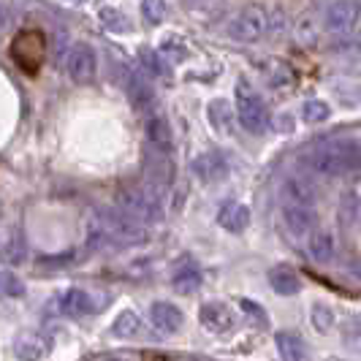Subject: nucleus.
I'll return each mask as SVG.
<instances>
[{
  "mask_svg": "<svg viewBox=\"0 0 361 361\" xmlns=\"http://www.w3.org/2000/svg\"><path fill=\"white\" fill-rule=\"evenodd\" d=\"M310 169L324 177H345L359 169V145L356 142H329L315 147L307 155Z\"/></svg>",
  "mask_w": 361,
  "mask_h": 361,
  "instance_id": "nucleus-1",
  "label": "nucleus"
},
{
  "mask_svg": "<svg viewBox=\"0 0 361 361\" xmlns=\"http://www.w3.org/2000/svg\"><path fill=\"white\" fill-rule=\"evenodd\" d=\"M236 117L245 130L250 133H264L269 126V109L264 104V98L250 87V82H239L236 85Z\"/></svg>",
  "mask_w": 361,
  "mask_h": 361,
  "instance_id": "nucleus-2",
  "label": "nucleus"
},
{
  "mask_svg": "<svg viewBox=\"0 0 361 361\" xmlns=\"http://www.w3.org/2000/svg\"><path fill=\"white\" fill-rule=\"evenodd\" d=\"M269 30V17L261 6H245L228 25V36L239 44H255Z\"/></svg>",
  "mask_w": 361,
  "mask_h": 361,
  "instance_id": "nucleus-3",
  "label": "nucleus"
},
{
  "mask_svg": "<svg viewBox=\"0 0 361 361\" xmlns=\"http://www.w3.org/2000/svg\"><path fill=\"white\" fill-rule=\"evenodd\" d=\"M361 8L356 0H337L326 8V30L334 36H353L359 30Z\"/></svg>",
  "mask_w": 361,
  "mask_h": 361,
  "instance_id": "nucleus-4",
  "label": "nucleus"
},
{
  "mask_svg": "<svg viewBox=\"0 0 361 361\" xmlns=\"http://www.w3.org/2000/svg\"><path fill=\"white\" fill-rule=\"evenodd\" d=\"M120 209L136 223H149L158 217V199L145 188H130L120 196Z\"/></svg>",
  "mask_w": 361,
  "mask_h": 361,
  "instance_id": "nucleus-5",
  "label": "nucleus"
},
{
  "mask_svg": "<svg viewBox=\"0 0 361 361\" xmlns=\"http://www.w3.org/2000/svg\"><path fill=\"white\" fill-rule=\"evenodd\" d=\"M66 71L71 76L76 85H87L95 79L98 71V63H95V52H92L87 44H76L68 57H66Z\"/></svg>",
  "mask_w": 361,
  "mask_h": 361,
  "instance_id": "nucleus-6",
  "label": "nucleus"
},
{
  "mask_svg": "<svg viewBox=\"0 0 361 361\" xmlns=\"http://www.w3.org/2000/svg\"><path fill=\"white\" fill-rule=\"evenodd\" d=\"M126 92L128 98H130V104L136 109H142V111L155 106V90H152L149 79L142 71L126 68Z\"/></svg>",
  "mask_w": 361,
  "mask_h": 361,
  "instance_id": "nucleus-7",
  "label": "nucleus"
},
{
  "mask_svg": "<svg viewBox=\"0 0 361 361\" xmlns=\"http://www.w3.org/2000/svg\"><path fill=\"white\" fill-rule=\"evenodd\" d=\"M145 133H147V142H149V147L155 152H161V155L171 152V147H174V130H171V123L163 114H149L147 117Z\"/></svg>",
  "mask_w": 361,
  "mask_h": 361,
  "instance_id": "nucleus-8",
  "label": "nucleus"
},
{
  "mask_svg": "<svg viewBox=\"0 0 361 361\" xmlns=\"http://www.w3.org/2000/svg\"><path fill=\"white\" fill-rule=\"evenodd\" d=\"M283 220L290 234L296 236H307L318 226L315 207H305V204H283Z\"/></svg>",
  "mask_w": 361,
  "mask_h": 361,
  "instance_id": "nucleus-9",
  "label": "nucleus"
},
{
  "mask_svg": "<svg viewBox=\"0 0 361 361\" xmlns=\"http://www.w3.org/2000/svg\"><path fill=\"white\" fill-rule=\"evenodd\" d=\"M41 52H44V38L38 36V33H22L14 41V57H17V63L27 73H33L38 68Z\"/></svg>",
  "mask_w": 361,
  "mask_h": 361,
  "instance_id": "nucleus-10",
  "label": "nucleus"
},
{
  "mask_svg": "<svg viewBox=\"0 0 361 361\" xmlns=\"http://www.w3.org/2000/svg\"><path fill=\"white\" fill-rule=\"evenodd\" d=\"M321 190L315 188V182L307 177H288L283 182V204H305V207H315L318 204Z\"/></svg>",
  "mask_w": 361,
  "mask_h": 361,
  "instance_id": "nucleus-11",
  "label": "nucleus"
},
{
  "mask_svg": "<svg viewBox=\"0 0 361 361\" xmlns=\"http://www.w3.org/2000/svg\"><path fill=\"white\" fill-rule=\"evenodd\" d=\"M54 307L63 315H71V318H79V315H90L95 305H92L90 293L82 288H68L63 290L57 299H54Z\"/></svg>",
  "mask_w": 361,
  "mask_h": 361,
  "instance_id": "nucleus-12",
  "label": "nucleus"
},
{
  "mask_svg": "<svg viewBox=\"0 0 361 361\" xmlns=\"http://www.w3.org/2000/svg\"><path fill=\"white\" fill-rule=\"evenodd\" d=\"M201 280H204V274H201L199 264L190 261V258H182L180 264L174 267V271H171V288L177 290V293H193V290H199Z\"/></svg>",
  "mask_w": 361,
  "mask_h": 361,
  "instance_id": "nucleus-13",
  "label": "nucleus"
},
{
  "mask_svg": "<svg viewBox=\"0 0 361 361\" xmlns=\"http://www.w3.org/2000/svg\"><path fill=\"white\" fill-rule=\"evenodd\" d=\"M201 324L217 331V334H223V331H228L234 326V310L228 305H223V302H207L201 307Z\"/></svg>",
  "mask_w": 361,
  "mask_h": 361,
  "instance_id": "nucleus-14",
  "label": "nucleus"
},
{
  "mask_svg": "<svg viewBox=\"0 0 361 361\" xmlns=\"http://www.w3.org/2000/svg\"><path fill=\"white\" fill-rule=\"evenodd\" d=\"M217 223L226 228V231H245L247 226H250V209L245 207V204H239V201H226L223 207H220V212H217Z\"/></svg>",
  "mask_w": 361,
  "mask_h": 361,
  "instance_id": "nucleus-15",
  "label": "nucleus"
},
{
  "mask_svg": "<svg viewBox=\"0 0 361 361\" xmlns=\"http://www.w3.org/2000/svg\"><path fill=\"white\" fill-rule=\"evenodd\" d=\"M193 171H196V177L201 182H217L226 177L228 163H226V158L220 152H204V155H199L193 161Z\"/></svg>",
  "mask_w": 361,
  "mask_h": 361,
  "instance_id": "nucleus-16",
  "label": "nucleus"
},
{
  "mask_svg": "<svg viewBox=\"0 0 361 361\" xmlns=\"http://www.w3.org/2000/svg\"><path fill=\"white\" fill-rule=\"evenodd\" d=\"M310 239H307V253L315 258V261H321V264H329L334 255H337V242H334V236L331 231H326V228H312L310 231Z\"/></svg>",
  "mask_w": 361,
  "mask_h": 361,
  "instance_id": "nucleus-17",
  "label": "nucleus"
},
{
  "mask_svg": "<svg viewBox=\"0 0 361 361\" xmlns=\"http://www.w3.org/2000/svg\"><path fill=\"white\" fill-rule=\"evenodd\" d=\"M149 324L155 326L158 331H166V334H174L182 326V312L180 307L169 305V302H155L149 307Z\"/></svg>",
  "mask_w": 361,
  "mask_h": 361,
  "instance_id": "nucleus-18",
  "label": "nucleus"
},
{
  "mask_svg": "<svg viewBox=\"0 0 361 361\" xmlns=\"http://www.w3.org/2000/svg\"><path fill=\"white\" fill-rule=\"evenodd\" d=\"M14 353H17L19 361H41L49 353V343L41 334L25 331V334H19L17 343H14Z\"/></svg>",
  "mask_w": 361,
  "mask_h": 361,
  "instance_id": "nucleus-19",
  "label": "nucleus"
},
{
  "mask_svg": "<svg viewBox=\"0 0 361 361\" xmlns=\"http://www.w3.org/2000/svg\"><path fill=\"white\" fill-rule=\"evenodd\" d=\"M274 345H277V353L286 361H307V345L299 334L280 331V334H274Z\"/></svg>",
  "mask_w": 361,
  "mask_h": 361,
  "instance_id": "nucleus-20",
  "label": "nucleus"
},
{
  "mask_svg": "<svg viewBox=\"0 0 361 361\" xmlns=\"http://www.w3.org/2000/svg\"><path fill=\"white\" fill-rule=\"evenodd\" d=\"M269 283L280 296H293V293H299V277H296V271L290 269V267H286V264H280V267H274V269L269 271Z\"/></svg>",
  "mask_w": 361,
  "mask_h": 361,
  "instance_id": "nucleus-21",
  "label": "nucleus"
},
{
  "mask_svg": "<svg viewBox=\"0 0 361 361\" xmlns=\"http://www.w3.org/2000/svg\"><path fill=\"white\" fill-rule=\"evenodd\" d=\"M340 223L345 228L359 226V190H348L340 201Z\"/></svg>",
  "mask_w": 361,
  "mask_h": 361,
  "instance_id": "nucleus-22",
  "label": "nucleus"
},
{
  "mask_svg": "<svg viewBox=\"0 0 361 361\" xmlns=\"http://www.w3.org/2000/svg\"><path fill=\"white\" fill-rule=\"evenodd\" d=\"M25 296V283L19 280L14 271H0V299H19Z\"/></svg>",
  "mask_w": 361,
  "mask_h": 361,
  "instance_id": "nucleus-23",
  "label": "nucleus"
},
{
  "mask_svg": "<svg viewBox=\"0 0 361 361\" xmlns=\"http://www.w3.org/2000/svg\"><path fill=\"white\" fill-rule=\"evenodd\" d=\"M139 326H142L139 315H136L133 310H126V312H120L117 321L111 324V331H114L117 337H133V334L139 331Z\"/></svg>",
  "mask_w": 361,
  "mask_h": 361,
  "instance_id": "nucleus-24",
  "label": "nucleus"
},
{
  "mask_svg": "<svg viewBox=\"0 0 361 361\" xmlns=\"http://www.w3.org/2000/svg\"><path fill=\"white\" fill-rule=\"evenodd\" d=\"M329 114H331V109L324 101H307L302 106V117H305V123H310V126H318V123L329 120Z\"/></svg>",
  "mask_w": 361,
  "mask_h": 361,
  "instance_id": "nucleus-25",
  "label": "nucleus"
},
{
  "mask_svg": "<svg viewBox=\"0 0 361 361\" xmlns=\"http://www.w3.org/2000/svg\"><path fill=\"white\" fill-rule=\"evenodd\" d=\"M142 14L149 25H161L166 19V3L163 0H142Z\"/></svg>",
  "mask_w": 361,
  "mask_h": 361,
  "instance_id": "nucleus-26",
  "label": "nucleus"
},
{
  "mask_svg": "<svg viewBox=\"0 0 361 361\" xmlns=\"http://www.w3.org/2000/svg\"><path fill=\"white\" fill-rule=\"evenodd\" d=\"M101 22L106 25L109 30H114V33H126L128 30V19L117 8H101Z\"/></svg>",
  "mask_w": 361,
  "mask_h": 361,
  "instance_id": "nucleus-27",
  "label": "nucleus"
},
{
  "mask_svg": "<svg viewBox=\"0 0 361 361\" xmlns=\"http://www.w3.org/2000/svg\"><path fill=\"white\" fill-rule=\"evenodd\" d=\"M142 60H145V68L152 73V76H163V73H166V68H163L166 63H163V60L155 52H149V49H142Z\"/></svg>",
  "mask_w": 361,
  "mask_h": 361,
  "instance_id": "nucleus-28",
  "label": "nucleus"
},
{
  "mask_svg": "<svg viewBox=\"0 0 361 361\" xmlns=\"http://www.w3.org/2000/svg\"><path fill=\"white\" fill-rule=\"evenodd\" d=\"M331 321H334V315H331V310L326 307V305H318V307L312 310V324H315V329L326 331V329H331Z\"/></svg>",
  "mask_w": 361,
  "mask_h": 361,
  "instance_id": "nucleus-29",
  "label": "nucleus"
},
{
  "mask_svg": "<svg viewBox=\"0 0 361 361\" xmlns=\"http://www.w3.org/2000/svg\"><path fill=\"white\" fill-rule=\"evenodd\" d=\"M226 114H228V106H226L223 101H215V104L209 106V120H212L220 130H226Z\"/></svg>",
  "mask_w": 361,
  "mask_h": 361,
  "instance_id": "nucleus-30",
  "label": "nucleus"
},
{
  "mask_svg": "<svg viewBox=\"0 0 361 361\" xmlns=\"http://www.w3.org/2000/svg\"><path fill=\"white\" fill-rule=\"evenodd\" d=\"M242 307L250 310V315H255L261 324H267V315H264V307L261 305H253V302H247V299H242Z\"/></svg>",
  "mask_w": 361,
  "mask_h": 361,
  "instance_id": "nucleus-31",
  "label": "nucleus"
},
{
  "mask_svg": "<svg viewBox=\"0 0 361 361\" xmlns=\"http://www.w3.org/2000/svg\"><path fill=\"white\" fill-rule=\"evenodd\" d=\"M182 3H185V6H193V8H196V6H204L207 0H182Z\"/></svg>",
  "mask_w": 361,
  "mask_h": 361,
  "instance_id": "nucleus-32",
  "label": "nucleus"
},
{
  "mask_svg": "<svg viewBox=\"0 0 361 361\" xmlns=\"http://www.w3.org/2000/svg\"><path fill=\"white\" fill-rule=\"evenodd\" d=\"M3 27H6V8L0 6V33H3Z\"/></svg>",
  "mask_w": 361,
  "mask_h": 361,
  "instance_id": "nucleus-33",
  "label": "nucleus"
},
{
  "mask_svg": "<svg viewBox=\"0 0 361 361\" xmlns=\"http://www.w3.org/2000/svg\"><path fill=\"white\" fill-rule=\"evenodd\" d=\"M68 3H73V6H79V3H85V0H68Z\"/></svg>",
  "mask_w": 361,
  "mask_h": 361,
  "instance_id": "nucleus-34",
  "label": "nucleus"
},
{
  "mask_svg": "<svg viewBox=\"0 0 361 361\" xmlns=\"http://www.w3.org/2000/svg\"><path fill=\"white\" fill-rule=\"evenodd\" d=\"M104 361H120V359H104Z\"/></svg>",
  "mask_w": 361,
  "mask_h": 361,
  "instance_id": "nucleus-35",
  "label": "nucleus"
}]
</instances>
